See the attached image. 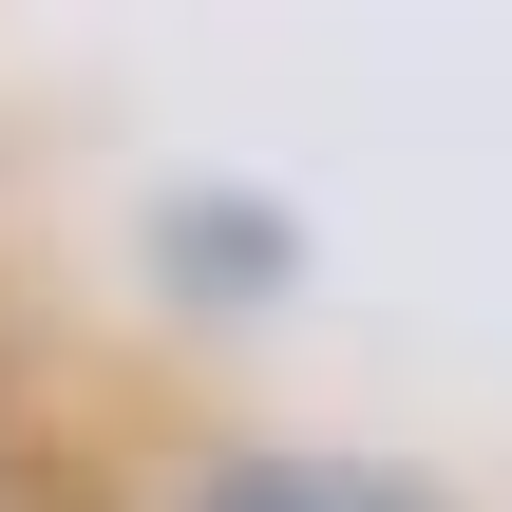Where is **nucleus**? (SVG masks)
<instances>
[{
	"instance_id": "obj_1",
	"label": "nucleus",
	"mask_w": 512,
	"mask_h": 512,
	"mask_svg": "<svg viewBox=\"0 0 512 512\" xmlns=\"http://www.w3.org/2000/svg\"><path fill=\"white\" fill-rule=\"evenodd\" d=\"M190 512H437V494H399V475H323V456H247V475H209Z\"/></svg>"
}]
</instances>
